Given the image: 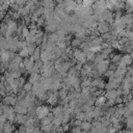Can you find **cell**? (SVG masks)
I'll use <instances>...</instances> for the list:
<instances>
[{"instance_id": "obj_5", "label": "cell", "mask_w": 133, "mask_h": 133, "mask_svg": "<svg viewBox=\"0 0 133 133\" xmlns=\"http://www.w3.org/2000/svg\"><path fill=\"white\" fill-rule=\"evenodd\" d=\"M23 64H24L25 70L30 71V70L32 69V66H33V60H31V59H25Z\"/></svg>"}, {"instance_id": "obj_14", "label": "cell", "mask_w": 133, "mask_h": 133, "mask_svg": "<svg viewBox=\"0 0 133 133\" xmlns=\"http://www.w3.org/2000/svg\"><path fill=\"white\" fill-rule=\"evenodd\" d=\"M119 60H121V56L119 55H114L113 58H112V61L113 62H118Z\"/></svg>"}, {"instance_id": "obj_7", "label": "cell", "mask_w": 133, "mask_h": 133, "mask_svg": "<svg viewBox=\"0 0 133 133\" xmlns=\"http://www.w3.org/2000/svg\"><path fill=\"white\" fill-rule=\"evenodd\" d=\"M105 103H106V98H105L104 96H101V97L97 98V100H96V104H97L98 106H101V105H103V104H105Z\"/></svg>"}, {"instance_id": "obj_11", "label": "cell", "mask_w": 133, "mask_h": 133, "mask_svg": "<svg viewBox=\"0 0 133 133\" xmlns=\"http://www.w3.org/2000/svg\"><path fill=\"white\" fill-rule=\"evenodd\" d=\"M80 44H81L80 38H76V39H73V41H72V46H73V47H78Z\"/></svg>"}, {"instance_id": "obj_10", "label": "cell", "mask_w": 133, "mask_h": 133, "mask_svg": "<svg viewBox=\"0 0 133 133\" xmlns=\"http://www.w3.org/2000/svg\"><path fill=\"white\" fill-rule=\"evenodd\" d=\"M28 34H29V29H28V27H26V26L22 27V35H23L24 37H26Z\"/></svg>"}, {"instance_id": "obj_15", "label": "cell", "mask_w": 133, "mask_h": 133, "mask_svg": "<svg viewBox=\"0 0 133 133\" xmlns=\"http://www.w3.org/2000/svg\"><path fill=\"white\" fill-rule=\"evenodd\" d=\"M62 1H63V0H54V2H55L56 4H57V3H61Z\"/></svg>"}, {"instance_id": "obj_3", "label": "cell", "mask_w": 133, "mask_h": 133, "mask_svg": "<svg viewBox=\"0 0 133 133\" xmlns=\"http://www.w3.org/2000/svg\"><path fill=\"white\" fill-rule=\"evenodd\" d=\"M74 57L76 60H79L80 62H84L85 61V53L80 51V50H75L74 51Z\"/></svg>"}, {"instance_id": "obj_1", "label": "cell", "mask_w": 133, "mask_h": 133, "mask_svg": "<svg viewBox=\"0 0 133 133\" xmlns=\"http://www.w3.org/2000/svg\"><path fill=\"white\" fill-rule=\"evenodd\" d=\"M97 30L100 32V33H105V32H108V30H109V25H108V23L107 22H105V21H103V22H99L98 24H97Z\"/></svg>"}, {"instance_id": "obj_2", "label": "cell", "mask_w": 133, "mask_h": 133, "mask_svg": "<svg viewBox=\"0 0 133 133\" xmlns=\"http://www.w3.org/2000/svg\"><path fill=\"white\" fill-rule=\"evenodd\" d=\"M108 61L107 60H102V61H99V62H97V69H98V72L99 73H104V72H106V70L108 69Z\"/></svg>"}, {"instance_id": "obj_9", "label": "cell", "mask_w": 133, "mask_h": 133, "mask_svg": "<svg viewBox=\"0 0 133 133\" xmlns=\"http://www.w3.org/2000/svg\"><path fill=\"white\" fill-rule=\"evenodd\" d=\"M95 1L96 0H82V5H84V6H91Z\"/></svg>"}, {"instance_id": "obj_13", "label": "cell", "mask_w": 133, "mask_h": 133, "mask_svg": "<svg viewBox=\"0 0 133 133\" xmlns=\"http://www.w3.org/2000/svg\"><path fill=\"white\" fill-rule=\"evenodd\" d=\"M90 83H91V81H90L89 79H85V80H83L82 86H83V87H85V86H90Z\"/></svg>"}, {"instance_id": "obj_6", "label": "cell", "mask_w": 133, "mask_h": 133, "mask_svg": "<svg viewBox=\"0 0 133 133\" xmlns=\"http://www.w3.org/2000/svg\"><path fill=\"white\" fill-rule=\"evenodd\" d=\"M39 56H41V51L38 48H35L31 54V60H37L39 58Z\"/></svg>"}, {"instance_id": "obj_4", "label": "cell", "mask_w": 133, "mask_h": 133, "mask_svg": "<svg viewBox=\"0 0 133 133\" xmlns=\"http://www.w3.org/2000/svg\"><path fill=\"white\" fill-rule=\"evenodd\" d=\"M48 112H49V109H48L47 106H39L36 109V114L39 117H45V115H47Z\"/></svg>"}, {"instance_id": "obj_12", "label": "cell", "mask_w": 133, "mask_h": 133, "mask_svg": "<svg viewBox=\"0 0 133 133\" xmlns=\"http://www.w3.org/2000/svg\"><path fill=\"white\" fill-rule=\"evenodd\" d=\"M31 88H32V83H26L25 85H24V90L25 91H29V90H31Z\"/></svg>"}, {"instance_id": "obj_8", "label": "cell", "mask_w": 133, "mask_h": 133, "mask_svg": "<svg viewBox=\"0 0 133 133\" xmlns=\"http://www.w3.org/2000/svg\"><path fill=\"white\" fill-rule=\"evenodd\" d=\"M21 57H27L28 55H29V53H28V51H27V49H26V47L25 48H23V49H21V51H20V54H19Z\"/></svg>"}]
</instances>
